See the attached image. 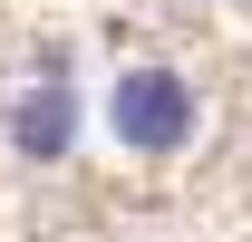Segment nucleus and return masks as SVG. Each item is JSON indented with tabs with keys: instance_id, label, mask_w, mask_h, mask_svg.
<instances>
[{
	"instance_id": "1",
	"label": "nucleus",
	"mask_w": 252,
	"mask_h": 242,
	"mask_svg": "<svg viewBox=\"0 0 252 242\" xmlns=\"http://www.w3.org/2000/svg\"><path fill=\"white\" fill-rule=\"evenodd\" d=\"M194 117H204V107H194V88L165 59H126L117 78H107V136H117L126 155H185Z\"/></svg>"
},
{
	"instance_id": "2",
	"label": "nucleus",
	"mask_w": 252,
	"mask_h": 242,
	"mask_svg": "<svg viewBox=\"0 0 252 242\" xmlns=\"http://www.w3.org/2000/svg\"><path fill=\"white\" fill-rule=\"evenodd\" d=\"M0 136H10V155H20V165H68V155H78V136H88V107H78V88L49 68L39 88H20L10 107H0Z\"/></svg>"
}]
</instances>
